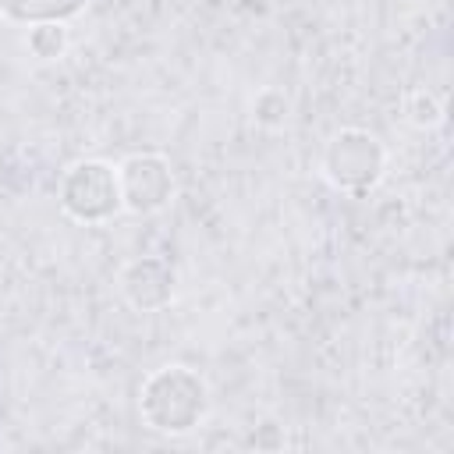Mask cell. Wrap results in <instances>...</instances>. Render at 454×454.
<instances>
[{
	"label": "cell",
	"instance_id": "obj_1",
	"mask_svg": "<svg viewBox=\"0 0 454 454\" xmlns=\"http://www.w3.org/2000/svg\"><path fill=\"white\" fill-rule=\"evenodd\" d=\"M142 415L160 433H192L209 411V387L188 365L156 369L142 383Z\"/></svg>",
	"mask_w": 454,
	"mask_h": 454
},
{
	"label": "cell",
	"instance_id": "obj_2",
	"mask_svg": "<svg viewBox=\"0 0 454 454\" xmlns=\"http://www.w3.org/2000/svg\"><path fill=\"white\" fill-rule=\"evenodd\" d=\"M60 206L74 220H106L121 209L117 167L103 160H78L60 181Z\"/></svg>",
	"mask_w": 454,
	"mask_h": 454
},
{
	"label": "cell",
	"instance_id": "obj_3",
	"mask_svg": "<svg viewBox=\"0 0 454 454\" xmlns=\"http://www.w3.org/2000/svg\"><path fill=\"white\" fill-rule=\"evenodd\" d=\"M323 170L337 188H369L383 174V145L362 128H348L330 138Z\"/></svg>",
	"mask_w": 454,
	"mask_h": 454
},
{
	"label": "cell",
	"instance_id": "obj_4",
	"mask_svg": "<svg viewBox=\"0 0 454 454\" xmlns=\"http://www.w3.org/2000/svg\"><path fill=\"white\" fill-rule=\"evenodd\" d=\"M117 188H121V206L131 213H156L170 202L174 177L163 156L156 153H135L117 163Z\"/></svg>",
	"mask_w": 454,
	"mask_h": 454
},
{
	"label": "cell",
	"instance_id": "obj_5",
	"mask_svg": "<svg viewBox=\"0 0 454 454\" xmlns=\"http://www.w3.org/2000/svg\"><path fill=\"white\" fill-rule=\"evenodd\" d=\"M160 270V259H135L124 277H121V287L128 294V301L135 309H160L163 301H170V291H174V273Z\"/></svg>",
	"mask_w": 454,
	"mask_h": 454
},
{
	"label": "cell",
	"instance_id": "obj_6",
	"mask_svg": "<svg viewBox=\"0 0 454 454\" xmlns=\"http://www.w3.org/2000/svg\"><path fill=\"white\" fill-rule=\"evenodd\" d=\"M92 0H0V14L11 21L25 25H43V21H67Z\"/></svg>",
	"mask_w": 454,
	"mask_h": 454
},
{
	"label": "cell",
	"instance_id": "obj_7",
	"mask_svg": "<svg viewBox=\"0 0 454 454\" xmlns=\"http://www.w3.org/2000/svg\"><path fill=\"white\" fill-rule=\"evenodd\" d=\"M28 46L35 57L50 60V57H60V50L67 46V32L60 28V21H43V25H32L28 32Z\"/></svg>",
	"mask_w": 454,
	"mask_h": 454
}]
</instances>
